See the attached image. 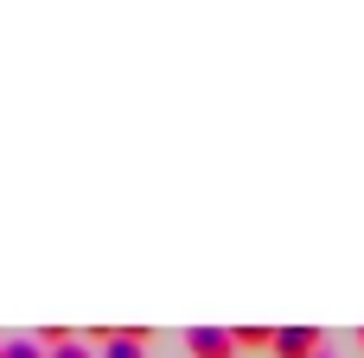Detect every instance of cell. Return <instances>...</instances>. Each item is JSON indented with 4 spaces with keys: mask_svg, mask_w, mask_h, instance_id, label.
Here are the masks:
<instances>
[{
    "mask_svg": "<svg viewBox=\"0 0 364 358\" xmlns=\"http://www.w3.org/2000/svg\"><path fill=\"white\" fill-rule=\"evenodd\" d=\"M186 352L192 358H237V339H230V327H192Z\"/></svg>",
    "mask_w": 364,
    "mask_h": 358,
    "instance_id": "cell-1",
    "label": "cell"
},
{
    "mask_svg": "<svg viewBox=\"0 0 364 358\" xmlns=\"http://www.w3.org/2000/svg\"><path fill=\"white\" fill-rule=\"evenodd\" d=\"M320 352V333L314 327H282L275 333V358H314Z\"/></svg>",
    "mask_w": 364,
    "mask_h": 358,
    "instance_id": "cell-2",
    "label": "cell"
},
{
    "mask_svg": "<svg viewBox=\"0 0 364 358\" xmlns=\"http://www.w3.org/2000/svg\"><path fill=\"white\" fill-rule=\"evenodd\" d=\"M230 339H237V352H275L269 327H230Z\"/></svg>",
    "mask_w": 364,
    "mask_h": 358,
    "instance_id": "cell-3",
    "label": "cell"
},
{
    "mask_svg": "<svg viewBox=\"0 0 364 358\" xmlns=\"http://www.w3.org/2000/svg\"><path fill=\"white\" fill-rule=\"evenodd\" d=\"M141 339H147L141 327H122V333H109V358H147V352H141Z\"/></svg>",
    "mask_w": 364,
    "mask_h": 358,
    "instance_id": "cell-4",
    "label": "cell"
},
{
    "mask_svg": "<svg viewBox=\"0 0 364 358\" xmlns=\"http://www.w3.org/2000/svg\"><path fill=\"white\" fill-rule=\"evenodd\" d=\"M0 358H51V352H45L38 339H6V346H0Z\"/></svg>",
    "mask_w": 364,
    "mask_h": 358,
    "instance_id": "cell-5",
    "label": "cell"
},
{
    "mask_svg": "<svg viewBox=\"0 0 364 358\" xmlns=\"http://www.w3.org/2000/svg\"><path fill=\"white\" fill-rule=\"evenodd\" d=\"M51 358H90V352H83V346L70 339V346H51Z\"/></svg>",
    "mask_w": 364,
    "mask_h": 358,
    "instance_id": "cell-6",
    "label": "cell"
},
{
    "mask_svg": "<svg viewBox=\"0 0 364 358\" xmlns=\"http://www.w3.org/2000/svg\"><path fill=\"white\" fill-rule=\"evenodd\" d=\"M358 346H364V333H358Z\"/></svg>",
    "mask_w": 364,
    "mask_h": 358,
    "instance_id": "cell-7",
    "label": "cell"
},
{
    "mask_svg": "<svg viewBox=\"0 0 364 358\" xmlns=\"http://www.w3.org/2000/svg\"><path fill=\"white\" fill-rule=\"evenodd\" d=\"M314 358H326V352H314Z\"/></svg>",
    "mask_w": 364,
    "mask_h": 358,
    "instance_id": "cell-8",
    "label": "cell"
}]
</instances>
